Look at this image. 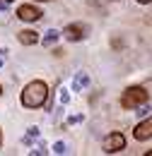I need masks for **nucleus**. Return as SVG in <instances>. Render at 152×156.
<instances>
[{
  "label": "nucleus",
  "instance_id": "f257e3e1",
  "mask_svg": "<svg viewBox=\"0 0 152 156\" xmlns=\"http://www.w3.org/2000/svg\"><path fill=\"white\" fill-rule=\"evenodd\" d=\"M46 98H48V87H46L44 82H29V84L24 87L19 101H22V106H27V108H39V106L46 103Z\"/></svg>",
  "mask_w": 152,
  "mask_h": 156
},
{
  "label": "nucleus",
  "instance_id": "f03ea898",
  "mask_svg": "<svg viewBox=\"0 0 152 156\" xmlns=\"http://www.w3.org/2000/svg\"><path fill=\"white\" fill-rule=\"evenodd\" d=\"M145 101H147V91L142 87H128L121 96V106L123 108H140Z\"/></svg>",
  "mask_w": 152,
  "mask_h": 156
},
{
  "label": "nucleus",
  "instance_id": "7ed1b4c3",
  "mask_svg": "<svg viewBox=\"0 0 152 156\" xmlns=\"http://www.w3.org/2000/svg\"><path fill=\"white\" fill-rule=\"evenodd\" d=\"M126 147V137L121 135V132H111V135L104 139V151L106 154H116V151H121Z\"/></svg>",
  "mask_w": 152,
  "mask_h": 156
},
{
  "label": "nucleus",
  "instance_id": "20e7f679",
  "mask_svg": "<svg viewBox=\"0 0 152 156\" xmlns=\"http://www.w3.org/2000/svg\"><path fill=\"white\" fill-rule=\"evenodd\" d=\"M133 137L138 139V142H145V139H150V137H152V118L142 120V122H138V127L133 130Z\"/></svg>",
  "mask_w": 152,
  "mask_h": 156
},
{
  "label": "nucleus",
  "instance_id": "39448f33",
  "mask_svg": "<svg viewBox=\"0 0 152 156\" xmlns=\"http://www.w3.org/2000/svg\"><path fill=\"white\" fill-rule=\"evenodd\" d=\"M17 17L22 22H36L39 17H41V10L34 7V5H22V7L17 10Z\"/></svg>",
  "mask_w": 152,
  "mask_h": 156
},
{
  "label": "nucleus",
  "instance_id": "423d86ee",
  "mask_svg": "<svg viewBox=\"0 0 152 156\" xmlns=\"http://www.w3.org/2000/svg\"><path fill=\"white\" fill-rule=\"evenodd\" d=\"M85 31H87V27H82V24H70V27L63 29V36L68 41H80L85 36Z\"/></svg>",
  "mask_w": 152,
  "mask_h": 156
},
{
  "label": "nucleus",
  "instance_id": "0eeeda50",
  "mask_svg": "<svg viewBox=\"0 0 152 156\" xmlns=\"http://www.w3.org/2000/svg\"><path fill=\"white\" fill-rule=\"evenodd\" d=\"M17 39H19L22 46H34V43L39 41V36H36V31H19Z\"/></svg>",
  "mask_w": 152,
  "mask_h": 156
},
{
  "label": "nucleus",
  "instance_id": "6e6552de",
  "mask_svg": "<svg viewBox=\"0 0 152 156\" xmlns=\"http://www.w3.org/2000/svg\"><path fill=\"white\" fill-rule=\"evenodd\" d=\"M73 84H75V89H82V87H87V84H89V77H87L85 72H77Z\"/></svg>",
  "mask_w": 152,
  "mask_h": 156
},
{
  "label": "nucleus",
  "instance_id": "1a4fd4ad",
  "mask_svg": "<svg viewBox=\"0 0 152 156\" xmlns=\"http://www.w3.org/2000/svg\"><path fill=\"white\" fill-rule=\"evenodd\" d=\"M58 36H60V34H58L56 29H48V31H46V36H44V43H53Z\"/></svg>",
  "mask_w": 152,
  "mask_h": 156
},
{
  "label": "nucleus",
  "instance_id": "9d476101",
  "mask_svg": "<svg viewBox=\"0 0 152 156\" xmlns=\"http://www.w3.org/2000/svg\"><path fill=\"white\" fill-rule=\"evenodd\" d=\"M68 98H70L68 89H60V91H58V101H60V103H68Z\"/></svg>",
  "mask_w": 152,
  "mask_h": 156
},
{
  "label": "nucleus",
  "instance_id": "9b49d317",
  "mask_svg": "<svg viewBox=\"0 0 152 156\" xmlns=\"http://www.w3.org/2000/svg\"><path fill=\"white\" fill-rule=\"evenodd\" d=\"M53 151H56V154H65V144H63V142L53 144Z\"/></svg>",
  "mask_w": 152,
  "mask_h": 156
},
{
  "label": "nucleus",
  "instance_id": "f8f14e48",
  "mask_svg": "<svg viewBox=\"0 0 152 156\" xmlns=\"http://www.w3.org/2000/svg\"><path fill=\"white\" fill-rule=\"evenodd\" d=\"M2 62H5V51L0 48V67H2Z\"/></svg>",
  "mask_w": 152,
  "mask_h": 156
},
{
  "label": "nucleus",
  "instance_id": "ddd939ff",
  "mask_svg": "<svg viewBox=\"0 0 152 156\" xmlns=\"http://www.w3.org/2000/svg\"><path fill=\"white\" fill-rule=\"evenodd\" d=\"M138 2H152V0H138Z\"/></svg>",
  "mask_w": 152,
  "mask_h": 156
},
{
  "label": "nucleus",
  "instance_id": "4468645a",
  "mask_svg": "<svg viewBox=\"0 0 152 156\" xmlns=\"http://www.w3.org/2000/svg\"><path fill=\"white\" fill-rule=\"evenodd\" d=\"M147 156H152V151H147Z\"/></svg>",
  "mask_w": 152,
  "mask_h": 156
},
{
  "label": "nucleus",
  "instance_id": "2eb2a0df",
  "mask_svg": "<svg viewBox=\"0 0 152 156\" xmlns=\"http://www.w3.org/2000/svg\"><path fill=\"white\" fill-rule=\"evenodd\" d=\"M0 94H2V89H0Z\"/></svg>",
  "mask_w": 152,
  "mask_h": 156
},
{
  "label": "nucleus",
  "instance_id": "dca6fc26",
  "mask_svg": "<svg viewBox=\"0 0 152 156\" xmlns=\"http://www.w3.org/2000/svg\"><path fill=\"white\" fill-rule=\"evenodd\" d=\"M5 2H7V0H5Z\"/></svg>",
  "mask_w": 152,
  "mask_h": 156
}]
</instances>
